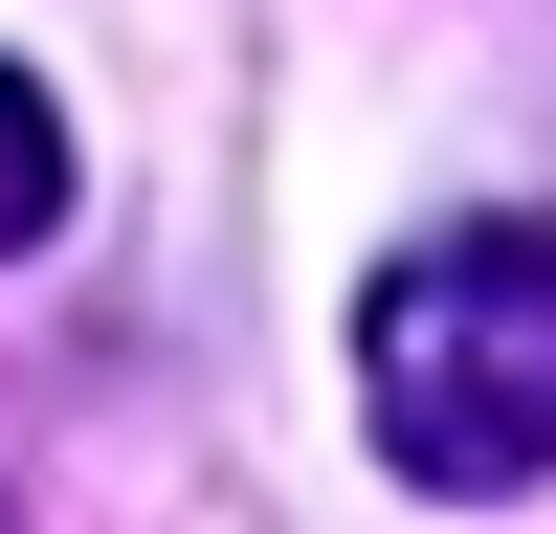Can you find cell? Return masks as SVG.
Here are the masks:
<instances>
[{"mask_svg":"<svg viewBox=\"0 0 556 534\" xmlns=\"http://www.w3.org/2000/svg\"><path fill=\"white\" fill-rule=\"evenodd\" d=\"M356 423L445 512L556 490V223H424L356 290Z\"/></svg>","mask_w":556,"mask_h":534,"instance_id":"1","label":"cell"},{"mask_svg":"<svg viewBox=\"0 0 556 534\" xmlns=\"http://www.w3.org/2000/svg\"><path fill=\"white\" fill-rule=\"evenodd\" d=\"M45 223H67V112H45L23 67H0V267H23Z\"/></svg>","mask_w":556,"mask_h":534,"instance_id":"2","label":"cell"}]
</instances>
